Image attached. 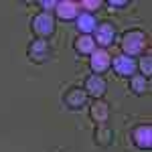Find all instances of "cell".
<instances>
[{"label": "cell", "instance_id": "obj_6", "mask_svg": "<svg viewBox=\"0 0 152 152\" xmlns=\"http://www.w3.org/2000/svg\"><path fill=\"white\" fill-rule=\"evenodd\" d=\"M132 142L140 150H150L152 148V126L150 124H140L132 130Z\"/></svg>", "mask_w": 152, "mask_h": 152}, {"label": "cell", "instance_id": "obj_14", "mask_svg": "<svg viewBox=\"0 0 152 152\" xmlns=\"http://www.w3.org/2000/svg\"><path fill=\"white\" fill-rule=\"evenodd\" d=\"M94 140H95V144H97V146H104V148H107V146L114 142V132L107 128L105 124H102V126H97V128H95Z\"/></svg>", "mask_w": 152, "mask_h": 152}, {"label": "cell", "instance_id": "obj_10", "mask_svg": "<svg viewBox=\"0 0 152 152\" xmlns=\"http://www.w3.org/2000/svg\"><path fill=\"white\" fill-rule=\"evenodd\" d=\"M55 12L61 20H75L81 8H79V2H75V0H61V2H57Z\"/></svg>", "mask_w": 152, "mask_h": 152}, {"label": "cell", "instance_id": "obj_18", "mask_svg": "<svg viewBox=\"0 0 152 152\" xmlns=\"http://www.w3.org/2000/svg\"><path fill=\"white\" fill-rule=\"evenodd\" d=\"M39 6L43 8V12H49V14H51V10L57 8V0H41Z\"/></svg>", "mask_w": 152, "mask_h": 152}, {"label": "cell", "instance_id": "obj_5", "mask_svg": "<svg viewBox=\"0 0 152 152\" xmlns=\"http://www.w3.org/2000/svg\"><path fill=\"white\" fill-rule=\"evenodd\" d=\"M112 67L120 77H132L138 71V61L134 57H128V55H116L112 59Z\"/></svg>", "mask_w": 152, "mask_h": 152}, {"label": "cell", "instance_id": "obj_4", "mask_svg": "<svg viewBox=\"0 0 152 152\" xmlns=\"http://www.w3.org/2000/svg\"><path fill=\"white\" fill-rule=\"evenodd\" d=\"M28 59L33 61V63H47L51 55H53V49L49 45V41L45 39H35L31 45H28Z\"/></svg>", "mask_w": 152, "mask_h": 152}, {"label": "cell", "instance_id": "obj_1", "mask_svg": "<svg viewBox=\"0 0 152 152\" xmlns=\"http://www.w3.org/2000/svg\"><path fill=\"white\" fill-rule=\"evenodd\" d=\"M120 47L124 51V55L128 57H134V55H144V51L148 47V35L140 31V28H132V31H126L122 35V41H120Z\"/></svg>", "mask_w": 152, "mask_h": 152}, {"label": "cell", "instance_id": "obj_12", "mask_svg": "<svg viewBox=\"0 0 152 152\" xmlns=\"http://www.w3.org/2000/svg\"><path fill=\"white\" fill-rule=\"evenodd\" d=\"M73 49H75V53H77V55H81V57H89L97 47H95L94 37L79 35L77 39H75V43H73Z\"/></svg>", "mask_w": 152, "mask_h": 152}, {"label": "cell", "instance_id": "obj_15", "mask_svg": "<svg viewBox=\"0 0 152 152\" xmlns=\"http://www.w3.org/2000/svg\"><path fill=\"white\" fill-rule=\"evenodd\" d=\"M148 79L146 77H142V75H132L130 77V91L136 95H144L148 91Z\"/></svg>", "mask_w": 152, "mask_h": 152}, {"label": "cell", "instance_id": "obj_17", "mask_svg": "<svg viewBox=\"0 0 152 152\" xmlns=\"http://www.w3.org/2000/svg\"><path fill=\"white\" fill-rule=\"evenodd\" d=\"M102 6H104L102 0H81V2H79V8H83V10L89 12V14L95 12V10H99Z\"/></svg>", "mask_w": 152, "mask_h": 152}, {"label": "cell", "instance_id": "obj_19", "mask_svg": "<svg viewBox=\"0 0 152 152\" xmlns=\"http://www.w3.org/2000/svg\"><path fill=\"white\" fill-rule=\"evenodd\" d=\"M128 4H130L128 0H107V6H112V8H124Z\"/></svg>", "mask_w": 152, "mask_h": 152}, {"label": "cell", "instance_id": "obj_11", "mask_svg": "<svg viewBox=\"0 0 152 152\" xmlns=\"http://www.w3.org/2000/svg\"><path fill=\"white\" fill-rule=\"evenodd\" d=\"M89 116H91V120H94L97 126L105 124V120L110 118V105H107V102L95 99L94 104L89 105Z\"/></svg>", "mask_w": 152, "mask_h": 152}, {"label": "cell", "instance_id": "obj_2", "mask_svg": "<svg viewBox=\"0 0 152 152\" xmlns=\"http://www.w3.org/2000/svg\"><path fill=\"white\" fill-rule=\"evenodd\" d=\"M31 28H33L37 39H45L47 41L49 37L55 33V18L49 12H39V14H35L31 18Z\"/></svg>", "mask_w": 152, "mask_h": 152}, {"label": "cell", "instance_id": "obj_7", "mask_svg": "<svg viewBox=\"0 0 152 152\" xmlns=\"http://www.w3.org/2000/svg\"><path fill=\"white\" fill-rule=\"evenodd\" d=\"M89 67L95 75H102L104 71L112 67V55L107 53V49H95L89 55Z\"/></svg>", "mask_w": 152, "mask_h": 152}, {"label": "cell", "instance_id": "obj_13", "mask_svg": "<svg viewBox=\"0 0 152 152\" xmlns=\"http://www.w3.org/2000/svg\"><path fill=\"white\" fill-rule=\"evenodd\" d=\"M75 24H77L81 35H91L95 31V26H97L94 14H89V12H79V16L75 18Z\"/></svg>", "mask_w": 152, "mask_h": 152}, {"label": "cell", "instance_id": "obj_8", "mask_svg": "<svg viewBox=\"0 0 152 152\" xmlns=\"http://www.w3.org/2000/svg\"><path fill=\"white\" fill-rule=\"evenodd\" d=\"M83 89H85V94L91 95L94 99H102L105 95V91H107V81H105L102 75H89L87 79H85V83H83Z\"/></svg>", "mask_w": 152, "mask_h": 152}, {"label": "cell", "instance_id": "obj_16", "mask_svg": "<svg viewBox=\"0 0 152 152\" xmlns=\"http://www.w3.org/2000/svg\"><path fill=\"white\" fill-rule=\"evenodd\" d=\"M138 67H140V71H142V77H146V79L150 81V75H152V57L148 55V53L140 59Z\"/></svg>", "mask_w": 152, "mask_h": 152}, {"label": "cell", "instance_id": "obj_9", "mask_svg": "<svg viewBox=\"0 0 152 152\" xmlns=\"http://www.w3.org/2000/svg\"><path fill=\"white\" fill-rule=\"evenodd\" d=\"M87 97H89V95L85 94L83 87H69V89L65 91L63 102H65V105H67L69 110H81L83 105L87 104Z\"/></svg>", "mask_w": 152, "mask_h": 152}, {"label": "cell", "instance_id": "obj_3", "mask_svg": "<svg viewBox=\"0 0 152 152\" xmlns=\"http://www.w3.org/2000/svg\"><path fill=\"white\" fill-rule=\"evenodd\" d=\"M94 41H95L97 49H105L110 45H114V41H116V26H114V23L104 20V23L97 24L94 31Z\"/></svg>", "mask_w": 152, "mask_h": 152}]
</instances>
